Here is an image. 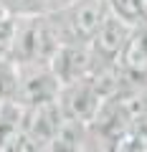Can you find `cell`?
Here are the masks:
<instances>
[{
  "label": "cell",
  "instance_id": "9c48e42d",
  "mask_svg": "<svg viewBox=\"0 0 147 152\" xmlns=\"http://www.w3.org/2000/svg\"><path fill=\"white\" fill-rule=\"evenodd\" d=\"M15 79H18V69L10 64V61H0V109L13 102Z\"/></svg>",
  "mask_w": 147,
  "mask_h": 152
},
{
  "label": "cell",
  "instance_id": "8fae6325",
  "mask_svg": "<svg viewBox=\"0 0 147 152\" xmlns=\"http://www.w3.org/2000/svg\"><path fill=\"white\" fill-rule=\"evenodd\" d=\"M84 152H107L104 147H84Z\"/></svg>",
  "mask_w": 147,
  "mask_h": 152
},
{
  "label": "cell",
  "instance_id": "52a82bcc",
  "mask_svg": "<svg viewBox=\"0 0 147 152\" xmlns=\"http://www.w3.org/2000/svg\"><path fill=\"white\" fill-rule=\"evenodd\" d=\"M86 140H89V127L79 124V122H71V119H64L56 137L48 142V147L43 152H84Z\"/></svg>",
  "mask_w": 147,
  "mask_h": 152
},
{
  "label": "cell",
  "instance_id": "6da1fadb",
  "mask_svg": "<svg viewBox=\"0 0 147 152\" xmlns=\"http://www.w3.org/2000/svg\"><path fill=\"white\" fill-rule=\"evenodd\" d=\"M107 0H76L59 13H48L61 46H91L102 23L107 20Z\"/></svg>",
  "mask_w": 147,
  "mask_h": 152
},
{
  "label": "cell",
  "instance_id": "277c9868",
  "mask_svg": "<svg viewBox=\"0 0 147 152\" xmlns=\"http://www.w3.org/2000/svg\"><path fill=\"white\" fill-rule=\"evenodd\" d=\"M61 122H64V114L59 109V102H46V104H38V107L23 109V114H20V134L33 147L46 150L48 142L56 137Z\"/></svg>",
  "mask_w": 147,
  "mask_h": 152
},
{
  "label": "cell",
  "instance_id": "7a4b0ae2",
  "mask_svg": "<svg viewBox=\"0 0 147 152\" xmlns=\"http://www.w3.org/2000/svg\"><path fill=\"white\" fill-rule=\"evenodd\" d=\"M15 69H18V79H15L13 104L18 109H31L59 99L61 86L48 66H15Z\"/></svg>",
  "mask_w": 147,
  "mask_h": 152
},
{
  "label": "cell",
  "instance_id": "ba28073f",
  "mask_svg": "<svg viewBox=\"0 0 147 152\" xmlns=\"http://www.w3.org/2000/svg\"><path fill=\"white\" fill-rule=\"evenodd\" d=\"M109 15H114L129 28H140L147 20V5L145 0H107Z\"/></svg>",
  "mask_w": 147,
  "mask_h": 152
},
{
  "label": "cell",
  "instance_id": "5b68a950",
  "mask_svg": "<svg viewBox=\"0 0 147 152\" xmlns=\"http://www.w3.org/2000/svg\"><path fill=\"white\" fill-rule=\"evenodd\" d=\"M94 53L91 48L86 46H61L56 51L53 61L48 64L51 74L56 76L59 86H71V84H79L84 79L91 76V69H94Z\"/></svg>",
  "mask_w": 147,
  "mask_h": 152
},
{
  "label": "cell",
  "instance_id": "3957f363",
  "mask_svg": "<svg viewBox=\"0 0 147 152\" xmlns=\"http://www.w3.org/2000/svg\"><path fill=\"white\" fill-rule=\"evenodd\" d=\"M59 109L64 114V119L79 122V124L89 127L94 119H97L99 109H102L104 99L99 96V91L94 89V84L89 79L79 84H71V86H64L59 91Z\"/></svg>",
  "mask_w": 147,
  "mask_h": 152
},
{
  "label": "cell",
  "instance_id": "8992f818",
  "mask_svg": "<svg viewBox=\"0 0 147 152\" xmlns=\"http://www.w3.org/2000/svg\"><path fill=\"white\" fill-rule=\"evenodd\" d=\"M132 31L135 28L124 26L122 20H117L114 15H107V20L102 23V28H99L97 38L91 41V53L97 61H102V64H117L122 56V51H124L127 41H129Z\"/></svg>",
  "mask_w": 147,
  "mask_h": 152
},
{
  "label": "cell",
  "instance_id": "30bf717a",
  "mask_svg": "<svg viewBox=\"0 0 147 152\" xmlns=\"http://www.w3.org/2000/svg\"><path fill=\"white\" fill-rule=\"evenodd\" d=\"M13 36H15V18L3 15L0 18V61H8V56H10Z\"/></svg>",
  "mask_w": 147,
  "mask_h": 152
}]
</instances>
